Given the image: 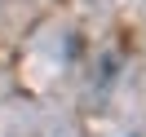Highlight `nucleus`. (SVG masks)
I'll list each match as a JSON object with an SVG mask.
<instances>
[]
</instances>
